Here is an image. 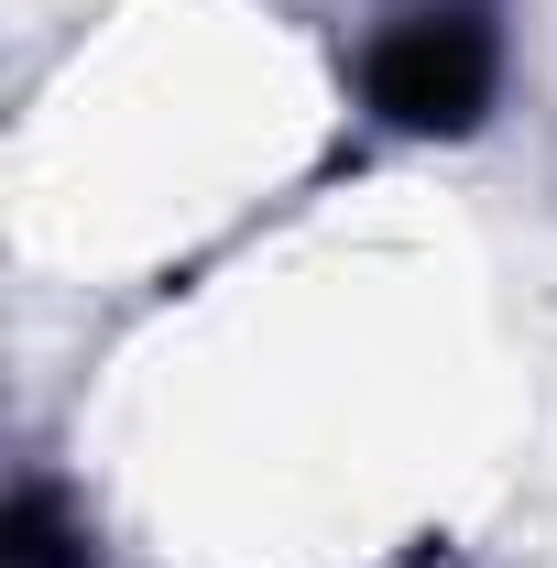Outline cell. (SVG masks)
I'll return each instance as SVG.
<instances>
[{"label":"cell","mask_w":557,"mask_h":568,"mask_svg":"<svg viewBox=\"0 0 557 568\" xmlns=\"http://www.w3.org/2000/svg\"><path fill=\"white\" fill-rule=\"evenodd\" d=\"M361 88L394 132H470L503 88V33H492L482 0H416L372 33Z\"/></svg>","instance_id":"obj_1"},{"label":"cell","mask_w":557,"mask_h":568,"mask_svg":"<svg viewBox=\"0 0 557 568\" xmlns=\"http://www.w3.org/2000/svg\"><path fill=\"white\" fill-rule=\"evenodd\" d=\"M11 568H88V536H67L55 493H22V503H11Z\"/></svg>","instance_id":"obj_2"}]
</instances>
